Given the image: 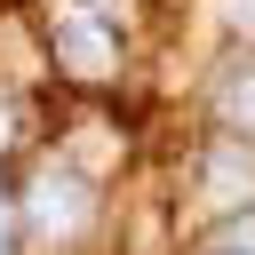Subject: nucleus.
I'll use <instances>...</instances> for the list:
<instances>
[{"label":"nucleus","mask_w":255,"mask_h":255,"mask_svg":"<svg viewBox=\"0 0 255 255\" xmlns=\"http://www.w3.org/2000/svg\"><path fill=\"white\" fill-rule=\"evenodd\" d=\"M24 215H32V231H40V239H72V231H88L96 199H88V183H80V175L40 167V175H32V191H24Z\"/></svg>","instance_id":"f257e3e1"},{"label":"nucleus","mask_w":255,"mask_h":255,"mask_svg":"<svg viewBox=\"0 0 255 255\" xmlns=\"http://www.w3.org/2000/svg\"><path fill=\"white\" fill-rule=\"evenodd\" d=\"M231 255H255V247H231Z\"/></svg>","instance_id":"6e6552de"},{"label":"nucleus","mask_w":255,"mask_h":255,"mask_svg":"<svg viewBox=\"0 0 255 255\" xmlns=\"http://www.w3.org/2000/svg\"><path fill=\"white\" fill-rule=\"evenodd\" d=\"M231 24H239V32H255V0H231Z\"/></svg>","instance_id":"39448f33"},{"label":"nucleus","mask_w":255,"mask_h":255,"mask_svg":"<svg viewBox=\"0 0 255 255\" xmlns=\"http://www.w3.org/2000/svg\"><path fill=\"white\" fill-rule=\"evenodd\" d=\"M239 239H247V247H255V223H247V231H239Z\"/></svg>","instance_id":"0eeeda50"},{"label":"nucleus","mask_w":255,"mask_h":255,"mask_svg":"<svg viewBox=\"0 0 255 255\" xmlns=\"http://www.w3.org/2000/svg\"><path fill=\"white\" fill-rule=\"evenodd\" d=\"M0 255H8V199H0Z\"/></svg>","instance_id":"423d86ee"},{"label":"nucleus","mask_w":255,"mask_h":255,"mask_svg":"<svg viewBox=\"0 0 255 255\" xmlns=\"http://www.w3.org/2000/svg\"><path fill=\"white\" fill-rule=\"evenodd\" d=\"M215 120L231 135H255V56H231L215 72Z\"/></svg>","instance_id":"7ed1b4c3"},{"label":"nucleus","mask_w":255,"mask_h":255,"mask_svg":"<svg viewBox=\"0 0 255 255\" xmlns=\"http://www.w3.org/2000/svg\"><path fill=\"white\" fill-rule=\"evenodd\" d=\"M56 48H64L88 80H104V72H112V32H104L88 8H56Z\"/></svg>","instance_id":"f03ea898"},{"label":"nucleus","mask_w":255,"mask_h":255,"mask_svg":"<svg viewBox=\"0 0 255 255\" xmlns=\"http://www.w3.org/2000/svg\"><path fill=\"white\" fill-rule=\"evenodd\" d=\"M16 143V104H0V151Z\"/></svg>","instance_id":"20e7f679"}]
</instances>
